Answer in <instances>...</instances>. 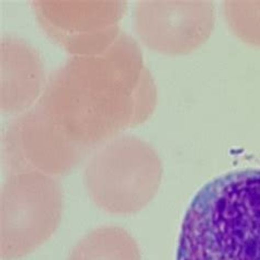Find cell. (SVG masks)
<instances>
[{
	"instance_id": "6da1fadb",
	"label": "cell",
	"mask_w": 260,
	"mask_h": 260,
	"mask_svg": "<svg viewBox=\"0 0 260 260\" xmlns=\"http://www.w3.org/2000/svg\"><path fill=\"white\" fill-rule=\"evenodd\" d=\"M156 99L139 44L121 31L104 53L75 55L54 72L36 106L68 140L94 143L146 121Z\"/></svg>"
},
{
	"instance_id": "7a4b0ae2",
	"label": "cell",
	"mask_w": 260,
	"mask_h": 260,
	"mask_svg": "<svg viewBox=\"0 0 260 260\" xmlns=\"http://www.w3.org/2000/svg\"><path fill=\"white\" fill-rule=\"evenodd\" d=\"M177 260H260V168L223 174L198 191Z\"/></svg>"
},
{
	"instance_id": "3957f363",
	"label": "cell",
	"mask_w": 260,
	"mask_h": 260,
	"mask_svg": "<svg viewBox=\"0 0 260 260\" xmlns=\"http://www.w3.org/2000/svg\"><path fill=\"white\" fill-rule=\"evenodd\" d=\"M160 175V162L153 148L134 136H124L92 159L87 169V186L100 207L128 213L152 199Z\"/></svg>"
},
{
	"instance_id": "277c9868",
	"label": "cell",
	"mask_w": 260,
	"mask_h": 260,
	"mask_svg": "<svg viewBox=\"0 0 260 260\" xmlns=\"http://www.w3.org/2000/svg\"><path fill=\"white\" fill-rule=\"evenodd\" d=\"M40 24L56 43L75 55H98L120 34L125 2H34Z\"/></svg>"
},
{
	"instance_id": "5b68a950",
	"label": "cell",
	"mask_w": 260,
	"mask_h": 260,
	"mask_svg": "<svg viewBox=\"0 0 260 260\" xmlns=\"http://www.w3.org/2000/svg\"><path fill=\"white\" fill-rule=\"evenodd\" d=\"M60 213L57 184L39 174L20 175L3 192L4 246L31 247L51 235Z\"/></svg>"
},
{
	"instance_id": "8992f818",
	"label": "cell",
	"mask_w": 260,
	"mask_h": 260,
	"mask_svg": "<svg viewBox=\"0 0 260 260\" xmlns=\"http://www.w3.org/2000/svg\"><path fill=\"white\" fill-rule=\"evenodd\" d=\"M135 29L149 49L186 54L209 39L214 28L212 2H140Z\"/></svg>"
},
{
	"instance_id": "52a82bcc",
	"label": "cell",
	"mask_w": 260,
	"mask_h": 260,
	"mask_svg": "<svg viewBox=\"0 0 260 260\" xmlns=\"http://www.w3.org/2000/svg\"><path fill=\"white\" fill-rule=\"evenodd\" d=\"M44 81L39 53L22 40L7 37L2 42V110L19 112L31 106Z\"/></svg>"
},
{
	"instance_id": "ba28073f",
	"label": "cell",
	"mask_w": 260,
	"mask_h": 260,
	"mask_svg": "<svg viewBox=\"0 0 260 260\" xmlns=\"http://www.w3.org/2000/svg\"><path fill=\"white\" fill-rule=\"evenodd\" d=\"M8 141L18 143L31 159L47 169L68 166V157L78 143L68 140L60 129L34 106L17 119L8 131Z\"/></svg>"
},
{
	"instance_id": "9c48e42d",
	"label": "cell",
	"mask_w": 260,
	"mask_h": 260,
	"mask_svg": "<svg viewBox=\"0 0 260 260\" xmlns=\"http://www.w3.org/2000/svg\"><path fill=\"white\" fill-rule=\"evenodd\" d=\"M225 17L231 29L245 42L260 46V3H224Z\"/></svg>"
}]
</instances>
